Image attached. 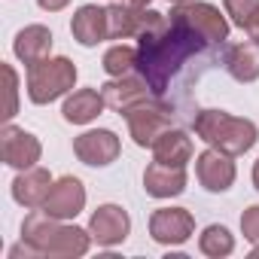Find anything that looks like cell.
Here are the masks:
<instances>
[{"mask_svg": "<svg viewBox=\"0 0 259 259\" xmlns=\"http://www.w3.org/2000/svg\"><path fill=\"white\" fill-rule=\"evenodd\" d=\"M207 43L189 31L174 16H156L147 31L138 37V73L150 82L153 95L162 98L171 76L186 64V58L198 55Z\"/></svg>", "mask_w": 259, "mask_h": 259, "instance_id": "obj_1", "label": "cell"}, {"mask_svg": "<svg viewBox=\"0 0 259 259\" xmlns=\"http://www.w3.org/2000/svg\"><path fill=\"white\" fill-rule=\"evenodd\" d=\"M22 238H25L28 244H34L40 256H61V259L85 256L89 247H92V232H89V229L67 226L64 220L46 213L43 207H37L34 213L25 217V223H22Z\"/></svg>", "mask_w": 259, "mask_h": 259, "instance_id": "obj_2", "label": "cell"}, {"mask_svg": "<svg viewBox=\"0 0 259 259\" xmlns=\"http://www.w3.org/2000/svg\"><path fill=\"white\" fill-rule=\"evenodd\" d=\"M192 128L207 147H217L229 156H244L259 141L256 122L232 116L226 110H198L195 119H192Z\"/></svg>", "mask_w": 259, "mask_h": 259, "instance_id": "obj_3", "label": "cell"}, {"mask_svg": "<svg viewBox=\"0 0 259 259\" xmlns=\"http://www.w3.org/2000/svg\"><path fill=\"white\" fill-rule=\"evenodd\" d=\"M73 85H76V64L64 55H58V58L49 55L28 67V98L40 107L73 92Z\"/></svg>", "mask_w": 259, "mask_h": 259, "instance_id": "obj_4", "label": "cell"}, {"mask_svg": "<svg viewBox=\"0 0 259 259\" xmlns=\"http://www.w3.org/2000/svg\"><path fill=\"white\" fill-rule=\"evenodd\" d=\"M122 116L128 122V135H132V141L138 147H153L156 138L171 128V107L162 104L156 95L141 101V104H135L132 110H125Z\"/></svg>", "mask_w": 259, "mask_h": 259, "instance_id": "obj_5", "label": "cell"}, {"mask_svg": "<svg viewBox=\"0 0 259 259\" xmlns=\"http://www.w3.org/2000/svg\"><path fill=\"white\" fill-rule=\"evenodd\" d=\"M171 16L183 22L189 31H195L204 43H223L229 37V22L226 16L204 0H177L171 7Z\"/></svg>", "mask_w": 259, "mask_h": 259, "instance_id": "obj_6", "label": "cell"}, {"mask_svg": "<svg viewBox=\"0 0 259 259\" xmlns=\"http://www.w3.org/2000/svg\"><path fill=\"white\" fill-rule=\"evenodd\" d=\"M195 217L186 207H159L150 217V235L162 247H180L192 238Z\"/></svg>", "mask_w": 259, "mask_h": 259, "instance_id": "obj_7", "label": "cell"}, {"mask_svg": "<svg viewBox=\"0 0 259 259\" xmlns=\"http://www.w3.org/2000/svg\"><path fill=\"white\" fill-rule=\"evenodd\" d=\"M0 156H4V162L16 171H28L40 162L43 156V147L40 141L25 132V128H16V125H7L4 132H0Z\"/></svg>", "mask_w": 259, "mask_h": 259, "instance_id": "obj_8", "label": "cell"}, {"mask_svg": "<svg viewBox=\"0 0 259 259\" xmlns=\"http://www.w3.org/2000/svg\"><path fill=\"white\" fill-rule=\"evenodd\" d=\"M119 138L110 132V128H95V132H85L73 141V153L82 165H92V168H107L119 159Z\"/></svg>", "mask_w": 259, "mask_h": 259, "instance_id": "obj_9", "label": "cell"}, {"mask_svg": "<svg viewBox=\"0 0 259 259\" xmlns=\"http://www.w3.org/2000/svg\"><path fill=\"white\" fill-rule=\"evenodd\" d=\"M101 95H104V104L122 116L125 110H132L135 104L147 101L153 95V89H150V82L141 73H125V76H113L110 82H104Z\"/></svg>", "mask_w": 259, "mask_h": 259, "instance_id": "obj_10", "label": "cell"}, {"mask_svg": "<svg viewBox=\"0 0 259 259\" xmlns=\"http://www.w3.org/2000/svg\"><path fill=\"white\" fill-rule=\"evenodd\" d=\"M235 156L210 147L195 159V177L207 192H226L235 183Z\"/></svg>", "mask_w": 259, "mask_h": 259, "instance_id": "obj_11", "label": "cell"}, {"mask_svg": "<svg viewBox=\"0 0 259 259\" xmlns=\"http://www.w3.org/2000/svg\"><path fill=\"white\" fill-rule=\"evenodd\" d=\"M156 10H138V7H128V4H113L107 7V34L110 40H128V37H141L147 31V25L156 19Z\"/></svg>", "mask_w": 259, "mask_h": 259, "instance_id": "obj_12", "label": "cell"}, {"mask_svg": "<svg viewBox=\"0 0 259 259\" xmlns=\"http://www.w3.org/2000/svg\"><path fill=\"white\" fill-rule=\"evenodd\" d=\"M89 232H92V241H98L101 247H116L132 232V220L119 204H101L89 220Z\"/></svg>", "mask_w": 259, "mask_h": 259, "instance_id": "obj_13", "label": "cell"}, {"mask_svg": "<svg viewBox=\"0 0 259 259\" xmlns=\"http://www.w3.org/2000/svg\"><path fill=\"white\" fill-rule=\"evenodd\" d=\"M85 207V186L79 177H61L52 183V192L43 204L46 213L58 217V220H73L79 210Z\"/></svg>", "mask_w": 259, "mask_h": 259, "instance_id": "obj_14", "label": "cell"}, {"mask_svg": "<svg viewBox=\"0 0 259 259\" xmlns=\"http://www.w3.org/2000/svg\"><path fill=\"white\" fill-rule=\"evenodd\" d=\"M49 192H52V174L46 171V168H28V171H22L16 180H13V198L22 204V207H28V210H37V207H43L46 204V198H49Z\"/></svg>", "mask_w": 259, "mask_h": 259, "instance_id": "obj_15", "label": "cell"}, {"mask_svg": "<svg viewBox=\"0 0 259 259\" xmlns=\"http://www.w3.org/2000/svg\"><path fill=\"white\" fill-rule=\"evenodd\" d=\"M144 189L153 198H174L186 189V168L165 165V162H150L144 171Z\"/></svg>", "mask_w": 259, "mask_h": 259, "instance_id": "obj_16", "label": "cell"}, {"mask_svg": "<svg viewBox=\"0 0 259 259\" xmlns=\"http://www.w3.org/2000/svg\"><path fill=\"white\" fill-rule=\"evenodd\" d=\"M70 34L79 46H98L104 40H110L107 34V10L104 7H95V4H85L73 13V22H70Z\"/></svg>", "mask_w": 259, "mask_h": 259, "instance_id": "obj_17", "label": "cell"}, {"mask_svg": "<svg viewBox=\"0 0 259 259\" xmlns=\"http://www.w3.org/2000/svg\"><path fill=\"white\" fill-rule=\"evenodd\" d=\"M13 52L28 67L37 64V61H43V58H49V52H52V31L46 25H28V28H22L16 34V40H13Z\"/></svg>", "mask_w": 259, "mask_h": 259, "instance_id": "obj_18", "label": "cell"}, {"mask_svg": "<svg viewBox=\"0 0 259 259\" xmlns=\"http://www.w3.org/2000/svg\"><path fill=\"white\" fill-rule=\"evenodd\" d=\"M223 64L229 70L232 79L238 82H253L259 79V46L253 40H244V43H232L223 55Z\"/></svg>", "mask_w": 259, "mask_h": 259, "instance_id": "obj_19", "label": "cell"}, {"mask_svg": "<svg viewBox=\"0 0 259 259\" xmlns=\"http://www.w3.org/2000/svg\"><path fill=\"white\" fill-rule=\"evenodd\" d=\"M153 159L156 162H165V165H177V168H186L189 159H192V138L180 128H168L162 132L153 144Z\"/></svg>", "mask_w": 259, "mask_h": 259, "instance_id": "obj_20", "label": "cell"}, {"mask_svg": "<svg viewBox=\"0 0 259 259\" xmlns=\"http://www.w3.org/2000/svg\"><path fill=\"white\" fill-rule=\"evenodd\" d=\"M104 107H107V104H104V95H101L98 89H76L73 95H67L61 113H64V119H67L70 125H89L92 119L101 116Z\"/></svg>", "mask_w": 259, "mask_h": 259, "instance_id": "obj_21", "label": "cell"}, {"mask_svg": "<svg viewBox=\"0 0 259 259\" xmlns=\"http://www.w3.org/2000/svg\"><path fill=\"white\" fill-rule=\"evenodd\" d=\"M198 250L204 253V256H210V259H223V256H229L232 250H235V238H232V232L226 229V226H207L204 232H201V238H198Z\"/></svg>", "mask_w": 259, "mask_h": 259, "instance_id": "obj_22", "label": "cell"}, {"mask_svg": "<svg viewBox=\"0 0 259 259\" xmlns=\"http://www.w3.org/2000/svg\"><path fill=\"white\" fill-rule=\"evenodd\" d=\"M104 70H107L110 76L135 73V70H138V46H128V43L110 46V49L104 52Z\"/></svg>", "mask_w": 259, "mask_h": 259, "instance_id": "obj_23", "label": "cell"}, {"mask_svg": "<svg viewBox=\"0 0 259 259\" xmlns=\"http://www.w3.org/2000/svg\"><path fill=\"white\" fill-rule=\"evenodd\" d=\"M223 7H226V16L232 19V25L247 28V22L259 10V0H223Z\"/></svg>", "mask_w": 259, "mask_h": 259, "instance_id": "obj_24", "label": "cell"}, {"mask_svg": "<svg viewBox=\"0 0 259 259\" xmlns=\"http://www.w3.org/2000/svg\"><path fill=\"white\" fill-rule=\"evenodd\" d=\"M4 76H7V113H4V119L10 122L16 113H19V76H16V70L10 67V64H4Z\"/></svg>", "mask_w": 259, "mask_h": 259, "instance_id": "obj_25", "label": "cell"}, {"mask_svg": "<svg viewBox=\"0 0 259 259\" xmlns=\"http://www.w3.org/2000/svg\"><path fill=\"white\" fill-rule=\"evenodd\" d=\"M241 232L250 244H259V204H253L241 213Z\"/></svg>", "mask_w": 259, "mask_h": 259, "instance_id": "obj_26", "label": "cell"}, {"mask_svg": "<svg viewBox=\"0 0 259 259\" xmlns=\"http://www.w3.org/2000/svg\"><path fill=\"white\" fill-rule=\"evenodd\" d=\"M244 31H247V37H250V40L259 46V10H256V16L247 22V28H244Z\"/></svg>", "mask_w": 259, "mask_h": 259, "instance_id": "obj_27", "label": "cell"}, {"mask_svg": "<svg viewBox=\"0 0 259 259\" xmlns=\"http://www.w3.org/2000/svg\"><path fill=\"white\" fill-rule=\"evenodd\" d=\"M40 4V10H46V13H58V10H64L70 0H37Z\"/></svg>", "mask_w": 259, "mask_h": 259, "instance_id": "obj_28", "label": "cell"}, {"mask_svg": "<svg viewBox=\"0 0 259 259\" xmlns=\"http://www.w3.org/2000/svg\"><path fill=\"white\" fill-rule=\"evenodd\" d=\"M119 4H128V7H138V10H147L150 0H119Z\"/></svg>", "mask_w": 259, "mask_h": 259, "instance_id": "obj_29", "label": "cell"}, {"mask_svg": "<svg viewBox=\"0 0 259 259\" xmlns=\"http://www.w3.org/2000/svg\"><path fill=\"white\" fill-rule=\"evenodd\" d=\"M253 186L259 189V159H256V165H253Z\"/></svg>", "mask_w": 259, "mask_h": 259, "instance_id": "obj_30", "label": "cell"}, {"mask_svg": "<svg viewBox=\"0 0 259 259\" xmlns=\"http://www.w3.org/2000/svg\"><path fill=\"white\" fill-rule=\"evenodd\" d=\"M250 256H253V259H259V244L253 247V253H250Z\"/></svg>", "mask_w": 259, "mask_h": 259, "instance_id": "obj_31", "label": "cell"}, {"mask_svg": "<svg viewBox=\"0 0 259 259\" xmlns=\"http://www.w3.org/2000/svg\"><path fill=\"white\" fill-rule=\"evenodd\" d=\"M174 4H177V0H174Z\"/></svg>", "mask_w": 259, "mask_h": 259, "instance_id": "obj_32", "label": "cell"}]
</instances>
